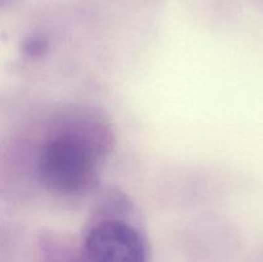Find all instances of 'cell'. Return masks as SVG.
I'll list each match as a JSON object with an SVG mask.
<instances>
[{
  "mask_svg": "<svg viewBox=\"0 0 263 262\" xmlns=\"http://www.w3.org/2000/svg\"><path fill=\"white\" fill-rule=\"evenodd\" d=\"M99 157V144L94 135L79 126L64 127L49 136L41 146L39 177L57 194H84L98 182Z\"/></svg>",
  "mask_w": 263,
  "mask_h": 262,
  "instance_id": "6da1fadb",
  "label": "cell"
},
{
  "mask_svg": "<svg viewBox=\"0 0 263 262\" xmlns=\"http://www.w3.org/2000/svg\"><path fill=\"white\" fill-rule=\"evenodd\" d=\"M146 258L145 241L133 225L105 218L85 235L79 262H146Z\"/></svg>",
  "mask_w": 263,
  "mask_h": 262,
  "instance_id": "7a4b0ae2",
  "label": "cell"
},
{
  "mask_svg": "<svg viewBox=\"0 0 263 262\" xmlns=\"http://www.w3.org/2000/svg\"><path fill=\"white\" fill-rule=\"evenodd\" d=\"M0 2H5V0H0Z\"/></svg>",
  "mask_w": 263,
  "mask_h": 262,
  "instance_id": "3957f363",
  "label": "cell"
}]
</instances>
